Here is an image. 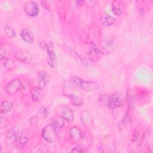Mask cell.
Here are the masks:
<instances>
[{"mask_svg": "<svg viewBox=\"0 0 153 153\" xmlns=\"http://www.w3.org/2000/svg\"><path fill=\"white\" fill-rule=\"evenodd\" d=\"M63 48L66 51L68 52L72 57H73V58L79 64L82 65H87L88 64V62H87V60L85 61V59L83 58L82 57H81V56H79L75 51H74V50L71 49L70 47H63Z\"/></svg>", "mask_w": 153, "mask_h": 153, "instance_id": "cell-9", "label": "cell"}, {"mask_svg": "<svg viewBox=\"0 0 153 153\" xmlns=\"http://www.w3.org/2000/svg\"><path fill=\"white\" fill-rule=\"evenodd\" d=\"M25 13L30 17H35L38 15L39 9L38 4L34 1H28L24 6Z\"/></svg>", "mask_w": 153, "mask_h": 153, "instance_id": "cell-5", "label": "cell"}, {"mask_svg": "<svg viewBox=\"0 0 153 153\" xmlns=\"http://www.w3.org/2000/svg\"><path fill=\"white\" fill-rule=\"evenodd\" d=\"M20 36L22 39L27 44H31L34 40V36L33 33L26 28L22 29L20 32Z\"/></svg>", "mask_w": 153, "mask_h": 153, "instance_id": "cell-13", "label": "cell"}, {"mask_svg": "<svg viewBox=\"0 0 153 153\" xmlns=\"http://www.w3.org/2000/svg\"><path fill=\"white\" fill-rule=\"evenodd\" d=\"M65 120L62 116H54L51 119L50 124L57 130H60L65 124Z\"/></svg>", "mask_w": 153, "mask_h": 153, "instance_id": "cell-16", "label": "cell"}, {"mask_svg": "<svg viewBox=\"0 0 153 153\" xmlns=\"http://www.w3.org/2000/svg\"><path fill=\"white\" fill-rule=\"evenodd\" d=\"M57 130L51 124L46 126L42 131L43 139L48 142H54L57 138Z\"/></svg>", "mask_w": 153, "mask_h": 153, "instance_id": "cell-3", "label": "cell"}, {"mask_svg": "<svg viewBox=\"0 0 153 153\" xmlns=\"http://www.w3.org/2000/svg\"><path fill=\"white\" fill-rule=\"evenodd\" d=\"M127 102L128 103V106H133L134 105V100L133 94L131 93V91H130V89H129L127 91Z\"/></svg>", "mask_w": 153, "mask_h": 153, "instance_id": "cell-25", "label": "cell"}, {"mask_svg": "<svg viewBox=\"0 0 153 153\" xmlns=\"http://www.w3.org/2000/svg\"><path fill=\"white\" fill-rule=\"evenodd\" d=\"M23 87V84L21 80L19 79H14L7 84L5 87V90L7 93L13 94L22 90Z\"/></svg>", "mask_w": 153, "mask_h": 153, "instance_id": "cell-4", "label": "cell"}, {"mask_svg": "<svg viewBox=\"0 0 153 153\" xmlns=\"http://www.w3.org/2000/svg\"><path fill=\"white\" fill-rule=\"evenodd\" d=\"M31 96L34 102H38L43 98L44 92L40 87H35L31 90Z\"/></svg>", "mask_w": 153, "mask_h": 153, "instance_id": "cell-19", "label": "cell"}, {"mask_svg": "<svg viewBox=\"0 0 153 153\" xmlns=\"http://www.w3.org/2000/svg\"><path fill=\"white\" fill-rule=\"evenodd\" d=\"M70 84L75 87L82 89L85 91H94L99 88V84L94 81H85L76 76H71L69 78Z\"/></svg>", "mask_w": 153, "mask_h": 153, "instance_id": "cell-1", "label": "cell"}, {"mask_svg": "<svg viewBox=\"0 0 153 153\" xmlns=\"http://www.w3.org/2000/svg\"><path fill=\"white\" fill-rule=\"evenodd\" d=\"M115 22V19L107 13H103L101 16L100 22L105 27H108L112 25Z\"/></svg>", "mask_w": 153, "mask_h": 153, "instance_id": "cell-18", "label": "cell"}, {"mask_svg": "<svg viewBox=\"0 0 153 153\" xmlns=\"http://www.w3.org/2000/svg\"><path fill=\"white\" fill-rule=\"evenodd\" d=\"M41 48L45 49L47 53L48 60L47 62L51 68H54L56 61V55L55 53V48L54 45L51 42H42L40 43Z\"/></svg>", "mask_w": 153, "mask_h": 153, "instance_id": "cell-2", "label": "cell"}, {"mask_svg": "<svg viewBox=\"0 0 153 153\" xmlns=\"http://www.w3.org/2000/svg\"><path fill=\"white\" fill-rule=\"evenodd\" d=\"M13 108V103L10 101H4L2 103L1 108V112L6 114L11 111Z\"/></svg>", "mask_w": 153, "mask_h": 153, "instance_id": "cell-21", "label": "cell"}, {"mask_svg": "<svg viewBox=\"0 0 153 153\" xmlns=\"http://www.w3.org/2000/svg\"><path fill=\"white\" fill-rule=\"evenodd\" d=\"M31 136V130L30 128H25L22 131L19 135V137L18 138V142L20 145H25L26 144L29 140L30 139Z\"/></svg>", "mask_w": 153, "mask_h": 153, "instance_id": "cell-14", "label": "cell"}, {"mask_svg": "<svg viewBox=\"0 0 153 153\" xmlns=\"http://www.w3.org/2000/svg\"><path fill=\"white\" fill-rule=\"evenodd\" d=\"M39 79V85L41 87H45L50 79V75L45 71H39L37 73Z\"/></svg>", "mask_w": 153, "mask_h": 153, "instance_id": "cell-10", "label": "cell"}, {"mask_svg": "<svg viewBox=\"0 0 153 153\" xmlns=\"http://www.w3.org/2000/svg\"><path fill=\"white\" fill-rule=\"evenodd\" d=\"M70 100L71 103L77 107H81L83 105V102L81 98L78 96H76L74 94L70 95Z\"/></svg>", "mask_w": 153, "mask_h": 153, "instance_id": "cell-23", "label": "cell"}, {"mask_svg": "<svg viewBox=\"0 0 153 153\" xmlns=\"http://www.w3.org/2000/svg\"><path fill=\"white\" fill-rule=\"evenodd\" d=\"M4 57H5V50L2 48L1 50V60H2Z\"/></svg>", "mask_w": 153, "mask_h": 153, "instance_id": "cell-29", "label": "cell"}, {"mask_svg": "<svg viewBox=\"0 0 153 153\" xmlns=\"http://www.w3.org/2000/svg\"><path fill=\"white\" fill-rule=\"evenodd\" d=\"M4 66L6 68H11V67L14 66V62L12 60V59H6L5 60V62L4 63Z\"/></svg>", "mask_w": 153, "mask_h": 153, "instance_id": "cell-27", "label": "cell"}, {"mask_svg": "<svg viewBox=\"0 0 153 153\" xmlns=\"http://www.w3.org/2000/svg\"><path fill=\"white\" fill-rule=\"evenodd\" d=\"M102 53L93 44L89 51V57L93 61H97L101 58Z\"/></svg>", "mask_w": 153, "mask_h": 153, "instance_id": "cell-15", "label": "cell"}, {"mask_svg": "<svg viewBox=\"0 0 153 153\" xmlns=\"http://www.w3.org/2000/svg\"><path fill=\"white\" fill-rule=\"evenodd\" d=\"M48 114V109L45 107H41L39 111V114L42 118H45Z\"/></svg>", "mask_w": 153, "mask_h": 153, "instance_id": "cell-26", "label": "cell"}, {"mask_svg": "<svg viewBox=\"0 0 153 153\" xmlns=\"http://www.w3.org/2000/svg\"><path fill=\"white\" fill-rule=\"evenodd\" d=\"M19 132V127L17 126L13 127L6 134V140L8 144H12L17 139Z\"/></svg>", "mask_w": 153, "mask_h": 153, "instance_id": "cell-7", "label": "cell"}, {"mask_svg": "<svg viewBox=\"0 0 153 153\" xmlns=\"http://www.w3.org/2000/svg\"><path fill=\"white\" fill-rule=\"evenodd\" d=\"M61 116L68 123H72L74 119V112L68 106H64L61 111Z\"/></svg>", "mask_w": 153, "mask_h": 153, "instance_id": "cell-12", "label": "cell"}, {"mask_svg": "<svg viewBox=\"0 0 153 153\" xmlns=\"http://www.w3.org/2000/svg\"><path fill=\"white\" fill-rule=\"evenodd\" d=\"M108 107L111 109H116L121 105V99L120 96L117 93L112 94L108 100Z\"/></svg>", "mask_w": 153, "mask_h": 153, "instance_id": "cell-8", "label": "cell"}, {"mask_svg": "<svg viewBox=\"0 0 153 153\" xmlns=\"http://www.w3.org/2000/svg\"><path fill=\"white\" fill-rule=\"evenodd\" d=\"M71 151L73 152H82L84 151V148L81 146H76Z\"/></svg>", "mask_w": 153, "mask_h": 153, "instance_id": "cell-28", "label": "cell"}, {"mask_svg": "<svg viewBox=\"0 0 153 153\" xmlns=\"http://www.w3.org/2000/svg\"><path fill=\"white\" fill-rule=\"evenodd\" d=\"M15 58L19 62L24 63H29L32 60V56L28 52H17L15 55Z\"/></svg>", "mask_w": 153, "mask_h": 153, "instance_id": "cell-11", "label": "cell"}, {"mask_svg": "<svg viewBox=\"0 0 153 153\" xmlns=\"http://www.w3.org/2000/svg\"><path fill=\"white\" fill-rule=\"evenodd\" d=\"M4 32L5 34L9 37V38H13L16 35V32L15 30L8 26H5L4 28Z\"/></svg>", "mask_w": 153, "mask_h": 153, "instance_id": "cell-24", "label": "cell"}, {"mask_svg": "<svg viewBox=\"0 0 153 153\" xmlns=\"http://www.w3.org/2000/svg\"><path fill=\"white\" fill-rule=\"evenodd\" d=\"M81 121L85 128H89L91 126V116L87 111L83 112L81 114Z\"/></svg>", "mask_w": 153, "mask_h": 153, "instance_id": "cell-20", "label": "cell"}, {"mask_svg": "<svg viewBox=\"0 0 153 153\" xmlns=\"http://www.w3.org/2000/svg\"><path fill=\"white\" fill-rule=\"evenodd\" d=\"M69 134L71 139L74 141H78L82 137L81 131L79 128L76 127H72L69 131Z\"/></svg>", "mask_w": 153, "mask_h": 153, "instance_id": "cell-17", "label": "cell"}, {"mask_svg": "<svg viewBox=\"0 0 153 153\" xmlns=\"http://www.w3.org/2000/svg\"><path fill=\"white\" fill-rule=\"evenodd\" d=\"M112 11L116 16H120L122 13V10L120 6V2L118 1H114L112 3Z\"/></svg>", "mask_w": 153, "mask_h": 153, "instance_id": "cell-22", "label": "cell"}, {"mask_svg": "<svg viewBox=\"0 0 153 153\" xmlns=\"http://www.w3.org/2000/svg\"><path fill=\"white\" fill-rule=\"evenodd\" d=\"M115 40L113 38L109 37L106 38L102 43V53H111L115 48Z\"/></svg>", "mask_w": 153, "mask_h": 153, "instance_id": "cell-6", "label": "cell"}]
</instances>
